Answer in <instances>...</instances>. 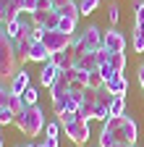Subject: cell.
<instances>
[{"instance_id": "obj_41", "label": "cell", "mask_w": 144, "mask_h": 147, "mask_svg": "<svg viewBox=\"0 0 144 147\" xmlns=\"http://www.w3.org/2000/svg\"><path fill=\"white\" fill-rule=\"evenodd\" d=\"M0 147H5V142H3V137H0Z\"/></svg>"}, {"instance_id": "obj_24", "label": "cell", "mask_w": 144, "mask_h": 147, "mask_svg": "<svg viewBox=\"0 0 144 147\" xmlns=\"http://www.w3.org/2000/svg\"><path fill=\"white\" fill-rule=\"evenodd\" d=\"M134 26L144 29V0H136L134 3Z\"/></svg>"}, {"instance_id": "obj_29", "label": "cell", "mask_w": 144, "mask_h": 147, "mask_svg": "<svg viewBox=\"0 0 144 147\" xmlns=\"http://www.w3.org/2000/svg\"><path fill=\"white\" fill-rule=\"evenodd\" d=\"M13 121H16V113H13V110H11V108H0V123L8 126V123H13Z\"/></svg>"}, {"instance_id": "obj_10", "label": "cell", "mask_w": 144, "mask_h": 147, "mask_svg": "<svg viewBox=\"0 0 144 147\" xmlns=\"http://www.w3.org/2000/svg\"><path fill=\"white\" fill-rule=\"evenodd\" d=\"M100 66H102L100 50H89V53H84L81 58L76 61V68H81V71H97Z\"/></svg>"}, {"instance_id": "obj_7", "label": "cell", "mask_w": 144, "mask_h": 147, "mask_svg": "<svg viewBox=\"0 0 144 147\" xmlns=\"http://www.w3.org/2000/svg\"><path fill=\"white\" fill-rule=\"evenodd\" d=\"M79 37H81V42H84V47H86V53H89V50H100V47H102L105 32H100V26H94V24H89Z\"/></svg>"}, {"instance_id": "obj_16", "label": "cell", "mask_w": 144, "mask_h": 147, "mask_svg": "<svg viewBox=\"0 0 144 147\" xmlns=\"http://www.w3.org/2000/svg\"><path fill=\"white\" fill-rule=\"evenodd\" d=\"M105 87H107V89H110L113 95L118 97V95H126V89H129V82H126V76H123V74H118V76H115L113 82H107Z\"/></svg>"}, {"instance_id": "obj_18", "label": "cell", "mask_w": 144, "mask_h": 147, "mask_svg": "<svg viewBox=\"0 0 144 147\" xmlns=\"http://www.w3.org/2000/svg\"><path fill=\"white\" fill-rule=\"evenodd\" d=\"M131 47H134V53H144V29L141 26H134V32H131Z\"/></svg>"}, {"instance_id": "obj_27", "label": "cell", "mask_w": 144, "mask_h": 147, "mask_svg": "<svg viewBox=\"0 0 144 147\" xmlns=\"http://www.w3.org/2000/svg\"><path fill=\"white\" fill-rule=\"evenodd\" d=\"M97 8H100V0H79V11L84 16H89V13L97 11Z\"/></svg>"}, {"instance_id": "obj_31", "label": "cell", "mask_w": 144, "mask_h": 147, "mask_svg": "<svg viewBox=\"0 0 144 147\" xmlns=\"http://www.w3.org/2000/svg\"><path fill=\"white\" fill-rule=\"evenodd\" d=\"M107 18H110V24H113V26L118 24V18H121V8H118L115 3H110V8H107Z\"/></svg>"}, {"instance_id": "obj_4", "label": "cell", "mask_w": 144, "mask_h": 147, "mask_svg": "<svg viewBox=\"0 0 144 147\" xmlns=\"http://www.w3.org/2000/svg\"><path fill=\"white\" fill-rule=\"evenodd\" d=\"M42 42L47 45V50H50L52 55H55V53H63V50L71 47V42H74V34H66V32H60V29H50V32H45Z\"/></svg>"}, {"instance_id": "obj_21", "label": "cell", "mask_w": 144, "mask_h": 147, "mask_svg": "<svg viewBox=\"0 0 144 147\" xmlns=\"http://www.w3.org/2000/svg\"><path fill=\"white\" fill-rule=\"evenodd\" d=\"M21 100H24V105H37V100H40V92H37V87H26L24 92H21Z\"/></svg>"}, {"instance_id": "obj_17", "label": "cell", "mask_w": 144, "mask_h": 147, "mask_svg": "<svg viewBox=\"0 0 144 147\" xmlns=\"http://www.w3.org/2000/svg\"><path fill=\"white\" fill-rule=\"evenodd\" d=\"M89 74L92 71H81V68H71V84L74 87H89Z\"/></svg>"}, {"instance_id": "obj_26", "label": "cell", "mask_w": 144, "mask_h": 147, "mask_svg": "<svg viewBox=\"0 0 144 147\" xmlns=\"http://www.w3.org/2000/svg\"><path fill=\"white\" fill-rule=\"evenodd\" d=\"M58 29H60V32H66V34H74V32H76V18L60 16V21H58Z\"/></svg>"}, {"instance_id": "obj_28", "label": "cell", "mask_w": 144, "mask_h": 147, "mask_svg": "<svg viewBox=\"0 0 144 147\" xmlns=\"http://www.w3.org/2000/svg\"><path fill=\"white\" fill-rule=\"evenodd\" d=\"M8 108L13 110V113H16V116H19V113H21V110H24L26 105H24V100H21V95H11V100H8Z\"/></svg>"}, {"instance_id": "obj_23", "label": "cell", "mask_w": 144, "mask_h": 147, "mask_svg": "<svg viewBox=\"0 0 144 147\" xmlns=\"http://www.w3.org/2000/svg\"><path fill=\"white\" fill-rule=\"evenodd\" d=\"M11 82H3L0 79V108H8V100H11Z\"/></svg>"}, {"instance_id": "obj_6", "label": "cell", "mask_w": 144, "mask_h": 147, "mask_svg": "<svg viewBox=\"0 0 144 147\" xmlns=\"http://www.w3.org/2000/svg\"><path fill=\"white\" fill-rule=\"evenodd\" d=\"M24 13V0H0V24H8V21H16Z\"/></svg>"}, {"instance_id": "obj_36", "label": "cell", "mask_w": 144, "mask_h": 147, "mask_svg": "<svg viewBox=\"0 0 144 147\" xmlns=\"http://www.w3.org/2000/svg\"><path fill=\"white\" fill-rule=\"evenodd\" d=\"M37 11H52V0H40ZM37 11H34V13H37Z\"/></svg>"}, {"instance_id": "obj_3", "label": "cell", "mask_w": 144, "mask_h": 147, "mask_svg": "<svg viewBox=\"0 0 144 147\" xmlns=\"http://www.w3.org/2000/svg\"><path fill=\"white\" fill-rule=\"evenodd\" d=\"M102 129H107L113 137H115V142H123V144H136V134H139V126H136V121L134 118H129V116H110L105 123H102Z\"/></svg>"}, {"instance_id": "obj_38", "label": "cell", "mask_w": 144, "mask_h": 147, "mask_svg": "<svg viewBox=\"0 0 144 147\" xmlns=\"http://www.w3.org/2000/svg\"><path fill=\"white\" fill-rule=\"evenodd\" d=\"M66 3H71V0H52V8H63Z\"/></svg>"}, {"instance_id": "obj_30", "label": "cell", "mask_w": 144, "mask_h": 147, "mask_svg": "<svg viewBox=\"0 0 144 147\" xmlns=\"http://www.w3.org/2000/svg\"><path fill=\"white\" fill-rule=\"evenodd\" d=\"M89 87H92V89H100V87H105V79L100 76V71H92V74H89Z\"/></svg>"}, {"instance_id": "obj_9", "label": "cell", "mask_w": 144, "mask_h": 147, "mask_svg": "<svg viewBox=\"0 0 144 147\" xmlns=\"http://www.w3.org/2000/svg\"><path fill=\"white\" fill-rule=\"evenodd\" d=\"M76 61H79V55L74 53V50H63V53H55L52 55V63H55L60 71H71V68H76Z\"/></svg>"}, {"instance_id": "obj_5", "label": "cell", "mask_w": 144, "mask_h": 147, "mask_svg": "<svg viewBox=\"0 0 144 147\" xmlns=\"http://www.w3.org/2000/svg\"><path fill=\"white\" fill-rule=\"evenodd\" d=\"M89 123H92V121L79 118V121L71 123V126H66L63 131H66V137L74 142V144H79V147H81V144H86V142H89Z\"/></svg>"}, {"instance_id": "obj_34", "label": "cell", "mask_w": 144, "mask_h": 147, "mask_svg": "<svg viewBox=\"0 0 144 147\" xmlns=\"http://www.w3.org/2000/svg\"><path fill=\"white\" fill-rule=\"evenodd\" d=\"M37 147H58V137H45Z\"/></svg>"}, {"instance_id": "obj_40", "label": "cell", "mask_w": 144, "mask_h": 147, "mask_svg": "<svg viewBox=\"0 0 144 147\" xmlns=\"http://www.w3.org/2000/svg\"><path fill=\"white\" fill-rule=\"evenodd\" d=\"M113 147H129V144H123V142H115V144H113Z\"/></svg>"}, {"instance_id": "obj_14", "label": "cell", "mask_w": 144, "mask_h": 147, "mask_svg": "<svg viewBox=\"0 0 144 147\" xmlns=\"http://www.w3.org/2000/svg\"><path fill=\"white\" fill-rule=\"evenodd\" d=\"M71 71H60L58 74V79H55V84L50 87V97H60V95H66V92L71 89Z\"/></svg>"}, {"instance_id": "obj_12", "label": "cell", "mask_w": 144, "mask_h": 147, "mask_svg": "<svg viewBox=\"0 0 144 147\" xmlns=\"http://www.w3.org/2000/svg\"><path fill=\"white\" fill-rule=\"evenodd\" d=\"M58 74H60V68L52 63V61H47V63H42V68H40V84L42 87H52L55 84V79H58Z\"/></svg>"}, {"instance_id": "obj_2", "label": "cell", "mask_w": 144, "mask_h": 147, "mask_svg": "<svg viewBox=\"0 0 144 147\" xmlns=\"http://www.w3.org/2000/svg\"><path fill=\"white\" fill-rule=\"evenodd\" d=\"M21 63L16 58V50H13V40L8 37L5 26L0 24V79L3 82H11L16 74H19Z\"/></svg>"}, {"instance_id": "obj_20", "label": "cell", "mask_w": 144, "mask_h": 147, "mask_svg": "<svg viewBox=\"0 0 144 147\" xmlns=\"http://www.w3.org/2000/svg\"><path fill=\"white\" fill-rule=\"evenodd\" d=\"M110 116H126V95H118L110 102Z\"/></svg>"}, {"instance_id": "obj_33", "label": "cell", "mask_w": 144, "mask_h": 147, "mask_svg": "<svg viewBox=\"0 0 144 147\" xmlns=\"http://www.w3.org/2000/svg\"><path fill=\"white\" fill-rule=\"evenodd\" d=\"M45 32H47V29H45L42 24H34L29 34H31V40H42V37H45Z\"/></svg>"}, {"instance_id": "obj_43", "label": "cell", "mask_w": 144, "mask_h": 147, "mask_svg": "<svg viewBox=\"0 0 144 147\" xmlns=\"http://www.w3.org/2000/svg\"><path fill=\"white\" fill-rule=\"evenodd\" d=\"M0 126H3V123H0Z\"/></svg>"}, {"instance_id": "obj_1", "label": "cell", "mask_w": 144, "mask_h": 147, "mask_svg": "<svg viewBox=\"0 0 144 147\" xmlns=\"http://www.w3.org/2000/svg\"><path fill=\"white\" fill-rule=\"evenodd\" d=\"M16 129L24 134V137H40L42 129L47 126V118H45V110L40 105H26L19 116H16Z\"/></svg>"}, {"instance_id": "obj_15", "label": "cell", "mask_w": 144, "mask_h": 147, "mask_svg": "<svg viewBox=\"0 0 144 147\" xmlns=\"http://www.w3.org/2000/svg\"><path fill=\"white\" fill-rule=\"evenodd\" d=\"M29 84H31V82H29V71H26V68H19V74L11 79V92H13V95H21Z\"/></svg>"}, {"instance_id": "obj_37", "label": "cell", "mask_w": 144, "mask_h": 147, "mask_svg": "<svg viewBox=\"0 0 144 147\" xmlns=\"http://www.w3.org/2000/svg\"><path fill=\"white\" fill-rule=\"evenodd\" d=\"M136 79H139V84H141V89H144V63H141L139 71H136Z\"/></svg>"}, {"instance_id": "obj_35", "label": "cell", "mask_w": 144, "mask_h": 147, "mask_svg": "<svg viewBox=\"0 0 144 147\" xmlns=\"http://www.w3.org/2000/svg\"><path fill=\"white\" fill-rule=\"evenodd\" d=\"M37 3H40V0H24V11L31 16L34 11H37Z\"/></svg>"}, {"instance_id": "obj_22", "label": "cell", "mask_w": 144, "mask_h": 147, "mask_svg": "<svg viewBox=\"0 0 144 147\" xmlns=\"http://www.w3.org/2000/svg\"><path fill=\"white\" fill-rule=\"evenodd\" d=\"M110 66L118 74H123L126 71V53H110Z\"/></svg>"}, {"instance_id": "obj_32", "label": "cell", "mask_w": 144, "mask_h": 147, "mask_svg": "<svg viewBox=\"0 0 144 147\" xmlns=\"http://www.w3.org/2000/svg\"><path fill=\"white\" fill-rule=\"evenodd\" d=\"M60 121H47V126H45V131H47V137H58V131H60Z\"/></svg>"}, {"instance_id": "obj_8", "label": "cell", "mask_w": 144, "mask_h": 147, "mask_svg": "<svg viewBox=\"0 0 144 147\" xmlns=\"http://www.w3.org/2000/svg\"><path fill=\"white\" fill-rule=\"evenodd\" d=\"M102 47H107L110 53H126V37L118 29H107L102 37Z\"/></svg>"}, {"instance_id": "obj_13", "label": "cell", "mask_w": 144, "mask_h": 147, "mask_svg": "<svg viewBox=\"0 0 144 147\" xmlns=\"http://www.w3.org/2000/svg\"><path fill=\"white\" fill-rule=\"evenodd\" d=\"M29 61H34V63H47V61H52V53L47 50V45L42 40H34V45L29 50Z\"/></svg>"}, {"instance_id": "obj_39", "label": "cell", "mask_w": 144, "mask_h": 147, "mask_svg": "<svg viewBox=\"0 0 144 147\" xmlns=\"http://www.w3.org/2000/svg\"><path fill=\"white\" fill-rule=\"evenodd\" d=\"M13 147H37V144H13Z\"/></svg>"}, {"instance_id": "obj_11", "label": "cell", "mask_w": 144, "mask_h": 147, "mask_svg": "<svg viewBox=\"0 0 144 147\" xmlns=\"http://www.w3.org/2000/svg\"><path fill=\"white\" fill-rule=\"evenodd\" d=\"M34 40H31V34H24L19 37V40H13V50H16V58H19V63H26L29 61V50H31Z\"/></svg>"}, {"instance_id": "obj_25", "label": "cell", "mask_w": 144, "mask_h": 147, "mask_svg": "<svg viewBox=\"0 0 144 147\" xmlns=\"http://www.w3.org/2000/svg\"><path fill=\"white\" fill-rule=\"evenodd\" d=\"M97 71H100V76L105 79V84H107V82H113V79L118 76V71H115V68L110 66V61H107V63H102V66H100Z\"/></svg>"}, {"instance_id": "obj_19", "label": "cell", "mask_w": 144, "mask_h": 147, "mask_svg": "<svg viewBox=\"0 0 144 147\" xmlns=\"http://www.w3.org/2000/svg\"><path fill=\"white\" fill-rule=\"evenodd\" d=\"M60 16H68V18H76L79 21V16H81V11H79V3H74V0H71V3H66L63 8H55Z\"/></svg>"}, {"instance_id": "obj_42", "label": "cell", "mask_w": 144, "mask_h": 147, "mask_svg": "<svg viewBox=\"0 0 144 147\" xmlns=\"http://www.w3.org/2000/svg\"><path fill=\"white\" fill-rule=\"evenodd\" d=\"M131 147H136V144H131Z\"/></svg>"}]
</instances>
